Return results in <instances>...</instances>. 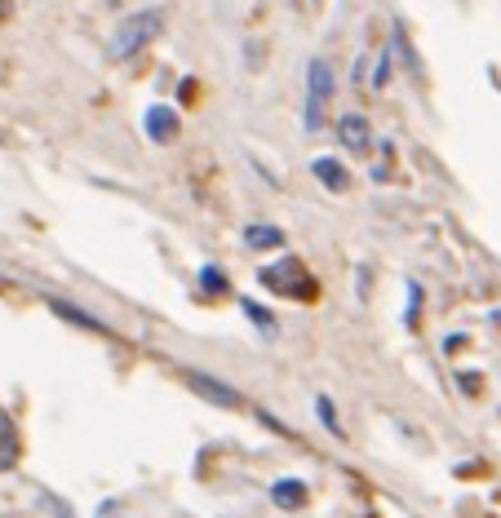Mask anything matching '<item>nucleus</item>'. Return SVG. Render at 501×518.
<instances>
[{
    "instance_id": "11",
    "label": "nucleus",
    "mask_w": 501,
    "mask_h": 518,
    "mask_svg": "<svg viewBox=\"0 0 501 518\" xmlns=\"http://www.w3.org/2000/svg\"><path fill=\"white\" fill-rule=\"evenodd\" d=\"M244 315H249V319H253V324H258V328H267V333H275V319H271V310H267V306H258V302H253V297H249V302H244Z\"/></svg>"
},
{
    "instance_id": "15",
    "label": "nucleus",
    "mask_w": 501,
    "mask_h": 518,
    "mask_svg": "<svg viewBox=\"0 0 501 518\" xmlns=\"http://www.w3.org/2000/svg\"><path fill=\"white\" fill-rule=\"evenodd\" d=\"M417 302H422V288L413 284V293H408V324H417Z\"/></svg>"
},
{
    "instance_id": "7",
    "label": "nucleus",
    "mask_w": 501,
    "mask_h": 518,
    "mask_svg": "<svg viewBox=\"0 0 501 518\" xmlns=\"http://www.w3.org/2000/svg\"><path fill=\"white\" fill-rule=\"evenodd\" d=\"M311 173H315V178H320L324 186H329V191H337V195L351 191V173H346L342 160H329V155H324V160L311 164Z\"/></svg>"
},
{
    "instance_id": "4",
    "label": "nucleus",
    "mask_w": 501,
    "mask_h": 518,
    "mask_svg": "<svg viewBox=\"0 0 501 518\" xmlns=\"http://www.w3.org/2000/svg\"><path fill=\"white\" fill-rule=\"evenodd\" d=\"M187 377V386H196L209 403H222V408H240V395L227 386V381H218V377H209V372H196V368H187L182 372Z\"/></svg>"
},
{
    "instance_id": "10",
    "label": "nucleus",
    "mask_w": 501,
    "mask_h": 518,
    "mask_svg": "<svg viewBox=\"0 0 501 518\" xmlns=\"http://www.w3.org/2000/svg\"><path fill=\"white\" fill-rule=\"evenodd\" d=\"M49 306H54V315H63V319H71V324H80V328H89V333H107V328H102L98 324V319L94 315H85V310H76V306H67V302H49Z\"/></svg>"
},
{
    "instance_id": "5",
    "label": "nucleus",
    "mask_w": 501,
    "mask_h": 518,
    "mask_svg": "<svg viewBox=\"0 0 501 518\" xmlns=\"http://www.w3.org/2000/svg\"><path fill=\"white\" fill-rule=\"evenodd\" d=\"M142 129H147L151 142H173L178 138V111L173 107H147V116H142Z\"/></svg>"
},
{
    "instance_id": "1",
    "label": "nucleus",
    "mask_w": 501,
    "mask_h": 518,
    "mask_svg": "<svg viewBox=\"0 0 501 518\" xmlns=\"http://www.w3.org/2000/svg\"><path fill=\"white\" fill-rule=\"evenodd\" d=\"M165 31V9H142V14L134 18H125V23L116 27V36H111V45H107V54L111 62H125V58H134L138 49H147L151 40Z\"/></svg>"
},
{
    "instance_id": "6",
    "label": "nucleus",
    "mask_w": 501,
    "mask_h": 518,
    "mask_svg": "<svg viewBox=\"0 0 501 518\" xmlns=\"http://www.w3.org/2000/svg\"><path fill=\"white\" fill-rule=\"evenodd\" d=\"M337 142H342L346 151H368V142H373V129H368V120L360 111H351V116L337 120Z\"/></svg>"
},
{
    "instance_id": "12",
    "label": "nucleus",
    "mask_w": 501,
    "mask_h": 518,
    "mask_svg": "<svg viewBox=\"0 0 501 518\" xmlns=\"http://www.w3.org/2000/svg\"><path fill=\"white\" fill-rule=\"evenodd\" d=\"M200 284H204V293H227V275H222L218 266H204V271H200Z\"/></svg>"
},
{
    "instance_id": "8",
    "label": "nucleus",
    "mask_w": 501,
    "mask_h": 518,
    "mask_svg": "<svg viewBox=\"0 0 501 518\" xmlns=\"http://www.w3.org/2000/svg\"><path fill=\"white\" fill-rule=\"evenodd\" d=\"M244 244L258 248V253H271V248H284V231L280 226H267V222H253L249 231H244Z\"/></svg>"
},
{
    "instance_id": "13",
    "label": "nucleus",
    "mask_w": 501,
    "mask_h": 518,
    "mask_svg": "<svg viewBox=\"0 0 501 518\" xmlns=\"http://www.w3.org/2000/svg\"><path fill=\"white\" fill-rule=\"evenodd\" d=\"M315 412H320V421H324V426H329L333 434H337V439H342V426H337V408H333V399H315Z\"/></svg>"
},
{
    "instance_id": "2",
    "label": "nucleus",
    "mask_w": 501,
    "mask_h": 518,
    "mask_svg": "<svg viewBox=\"0 0 501 518\" xmlns=\"http://www.w3.org/2000/svg\"><path fill=\"white\" fill-rule=\"evenodd\" d=\"M333 98V71L324 58L311 62V71H306V129H320L324 120V102Z\"/></svg>"
},
{
    "instance_id": "3",
    "label": "nucleus",
    "mask_w": 501,
    "mask_h": 518,
    "mask_svg": "<svg viewBox=\"0 0 501 518\" xmlns=\"http://www.w3.org/2000/svg\"><path fill=\"white\" fill-rule=\"evenodd\" d=\"M262 284L271 288V293H280V297H311L315 288H311V275L302 271V262H280V266H267V271H262Z\"/></svg>"
},
{
    "instance_id": "14",
    "label": "nucleus",
    "mask_w": 501,
    "mask_h": 518,
    "mask_svg": "<svg viewBox=\"0 0 501 518\" xmlns=\"http://www.w3.org/2000/svg\"><path fill=\"white\" fill-rule=\"evenodd\" d=\"M386 80H391V54H382V62H377L373 85H377V89H386Z\"/></svg>"
},
{
    "instance_id": "16",
    "label": "nucleus",
    "mask_w": 501,
    "mask_h": 518,
    "mask_svg": "<svg viewBox=\"0 0 501 518\" xmlns=\"http://www.w3.org/2000/svg\"><path fill=\"white\" fill-rule=\"evenodd\" d=\"M0 14H9V0H0Z\"/></svg>"
},
{
    "instance_id": "17",
    "label": "nucleus",
    "mask_w": 501,
    "mask_h": 518,
    "mask_svg": "<svg viewBox=\"0 0 501 518\" xmlns=\"http://www.w3.org/2000/svg\"><path fill=\"white\" fill-rule=\"evenodd\" d=\"M298 5H302V0H298Z\"/></svg>"
},
{
    "instance_id": "9",
    "label": "nucleus",
    "mask_w": 501,
    "mask_h": 518,
    "mask_svg": "<svg viewBox=\"0 0 501 518\" xmlns=\"http://www.w3.org/2000/svg\"><path fill=\"white\" fill-rule=\"evenodd\" d=\"M271 496H275L280 510H302V505H306V483L302 479H280L271 488Z\"/></svg>"
}]
</instances>
